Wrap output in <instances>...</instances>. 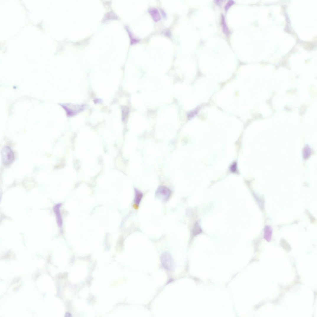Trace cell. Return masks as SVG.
Returning <instances> with one entry per match:
<instances>
[{
	"label": "cell",
	"instance_id": "cell-1",
	"mask_svg": "<svg viewBox=\"0 0 317 317\" xmlns=\"http://www.w3.org/2000/svg\"><path fill=\"white\" fill-rule=\"evenodd\" d=\"M1 155L3 162L5 165H9L13 162L14 159V153L9 147H4L1 151Z\"/></svg>",
	"mask_w": 317,
	"mask_h": 317
},
{
	"label": "cell",
	"instance_id": "cell-2",
	"mask_svg": "<svg viewBox=\"0 0 317 317\" xmlns=\"http://www.w3.org/2000/svg\"><path fill=\"white\" fill-rule=\"evenodd\" d=\"M171 194V191L168 187L164 186H159L156 190L155 195L157 198L160 200L161 201L166 202L170 199Z\"/></svg>",
	"mask_w": 317,
	"mask_h": 317
},
{
	"label": "cell",
	"instance_id": "cell-3",
	"mask_svg": "<svg viewBox=\"0 0 317 317\" xmlns=\"http://www.w3.org/2000/svg\"><path fill=\"white\" fill-rule=\"evenodd\" d=\"M161 261L164 268L168 270H173L174 264L172 258L168 252H164L161 254Z\"/></svg>",
	"mask_w": 317,
	"mask_h": 317
},
{
	"label": "cell",
	"instance_id": "cell-4",
	"mask_svg": "<svg viewBox=\"0 0 317 317\" xmlns=\"http://www.w3.org/2000/svg\"><path fill=\"white\" fill-rule=\"evenodd\" d=\"M61 206V204H57L54 207L53 209L56 216L57 223L60 227H61L62 225V220L60 211Z\"/></svg>",
	"mask_w": 317,
	"mask_h": 317
},
{
	"label": "cell",
	"instance_id": "cell-5",
	"mask_svg": "<svg viewBox=\"0 0 317 317\" xmlns=\"http://www.w3.org/2000/svg\"><path fill=\"white\" fill-rule=\"evenodd\" d=\"M149 12L154 21L158 22L160 20L161 16L160 12L157 8H151L149 9Z\"/></svg>",
	"mask_w": 317,
	"mask_h": 317
},
{
	"label": "cell",
	"instance_id": "cell-6",
	"mask_svg": "<svg viewBox=\"0 0 317 317\" xmlns=\"http://www.w3.org/2000/svg\"><path fill=\"white\" fill-rule=\"evenodd\" d=\"M134 191L135 196L134 202L136 205L139 206L141 202L144 195L143 193L137 189H135Z\"/></svg>",
	"mask_w": 317,
	"mask_h": 317
},
{
	"label": "cell",
	"instance_id": "cell-7",
	"mask_svg": "<svg viewBox=\"0 0 317 317\" xmlns=\"http://www.w3.org/2000/svg\"><path fill=\"white\" fill-rule=\"evenodd\" d=\"M272 235V230L270 226H265L264 228V238L268 242H269L271 240Z\"/></svg>",
	"mask_w": 317,
	"mask_h": 317
},
{
	"label": "cell",
	"instance_id": "cell-8",
	"mask_svg": "<svg viewBox=\"0 0 317 317\" xmlns=\"http://www.w3.org/2000/svg\"><path fill=\"white\" fill-rule=\"evenodd\" d=\"M222 24L223 31L224 33L226 35H228L229 34V31L228 28L226 25L225 20V17L223 15L222 16Z\"/></svg>",
	"mask_w": 317,
	"mask_h": 317
},
{
	"label": "cell",
	"instance_id": "cell-9",
	"mask_svg": "<svg viewBox=\"0 0 317 317\" xmlns=\"http://www.w3.org/2000/svg\"><path fill=\"white\" fill-rule=\"evenodd\" d=\"M202 232V230L200 227L198 223H196L194 226L192 234L194 236H196Z\"/></svg>",
	"mask_w": 317,
	"mask_h": 317
},
{
	"label": "cell",
	"instance_id": "cell-10",
	"mask_svg": "<svg viewBox=\"0 0 317 317\" xmlns=\"http://www.w3.org/2000/svg\"><path fill=\"white\" fill-rule=\"evenodd\" d=\"M235 2L234 1H229L227 4H226L225 6V10L226 11L228 10L230 8L231 6L233 4H235Z\"/></svg>",
	"mask_w": 317,
	"mask_h": 317
},
{
	"label": "cell",
	"instance_id": "cell-11",
	"mask_svg": "<svg viewBox=\"0 0 317 317\" xmlns=\"http://www.w3.org/2000/svg\"><path fill=\"white\" fill-rule=\"evenodd\" d=\"M236 164V162H234L230 167V170L233 173H235L237 171V164Z\"/></svg>",
	"mask_w": 317,
	"mask_h": 317
},
{
	"label": "cell",
	"instance_id": "cell-12",
	"mask_svg": "<svg viewBox=\"0 0 317 317\" xmlns=\"http://www.w3.org/2000/svg\"><path fill=\"white\" fill-rule=\"evenodd\" d=\"M222 1H215V2L217 4H218V5H220L221 4H222Z\"/></svg>",
	"mask_w": 317,
	"mask_h": 317
}]
</instances>
